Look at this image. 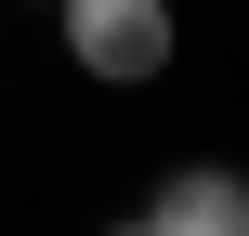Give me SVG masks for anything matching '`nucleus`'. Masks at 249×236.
I'll return each instance as SVG.
<instances>
[{"mask_svg": "<svg viewBox=\"0 0 249 236\" xmlns=\"http://www.w3.org/2000/svg\"><path fill=\"white\" fill-rule=\"evenodd\" d=\"M53 26H66V66L79 79H105V92H144V79H171V0H53Z\"/></svg>", "mask_w": 249, "mask_h": 236, "instance_id": "nucleus-1", "label": "nucleus"}, {"mask_svg": "<svg viewBox=\"0 0 249 236\" xmlns=\"http://www.w3.org/2000/svg\"><path fill=\"white\" fill-rule=\"evenodd\" d=\"M105 236H249V171H223V158H184L144 210H118Z\"/></svg>", "mask_w": 249, "mask_h": 236, "instance_id": "nucleus-2", "label": "nucleus"}]
</instances>
